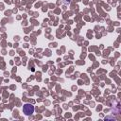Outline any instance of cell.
I'll return each mask as SVG.
<instances>
[{
    "label": "cell",
    "instance_id": "cell-1",
    "mask_svg": "<svg viewBox=\"0 0 121 121\" xmlns=\"http://www.w3.org/2000/svg\"><path fill=\"white\" fill-rule=\"evenodd\" d=\"M23 111H24V112H25L26 115H30V114H32L33 112H34V106H33L32 104L26 103V104L24 105Z\"/></svg>",
    "mask_w": 121,
    "mask_h": 121
},
{
    "label": "cell",
    "instance_id": "cell-2",
    "mask_svg": "<svg viewBox=\"0 0 121 121\" xmlns=\"http://www.w3.org/2000/svg\"><path fill=\"white\" fill-rule=\"evenodd\" d=\"M63 2H64V3H70L71 0H63Z\"/></svg>",
    "mask_w": 121,
    "mask_h": 121
}]
</instances>
